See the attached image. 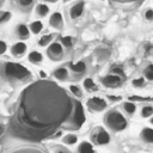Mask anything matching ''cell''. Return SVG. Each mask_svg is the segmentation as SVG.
Segmentation results:
<instances>
[{"instance_id": "1", "label": "cell", "mask_w": 153, "mask_h": 153, "mask_svg": "<svg viewBox=\"0 0 153 153\" xmlns=\"http://www.w3.org/2000/svg\"><path fill=\"white\" fill-rule=\"evenodd\" d=\"M85 121H86V116H85V111L81 103L76 99H73L72 114L69 115L67 121L62 124V128L66 130H78L82 127Z\"/></svg>"}, {"instance_id": "2", "label": "cell", "mask_w": 153, "mask_h": 153, "mask_svg": "<svg viewBox=\"0 0 153 153\" xmlns=\"http://www.w3.org/2000/svg\"><path fill=\"white\" fill-rule=\"evenodd\" d=\"M104 124L108 129L114 133L123 131L128 127V121L126 116L117 109H110L104 115Z\"/></svg>"}, {"instance_id": "3", "label": "cell", "mask_w": 153, "mask_h": 153, "mask_svg": "<svg viewBox=\"0 0 153 153\" xmlns=\"http://www.w3.org/2000/svg\"><path fill=\"white\" fill-rule=\"evenodd\" d=\"M4 71H5V75L8 79L12 80H17V81H24L26 79H29L31 76V73L27 68H25L24 66L19 65V63H13V62H7L4 66Z\"/></svg>"}, {"instance_id": "4", "label": "cell", "mask_w": 153, "mask_h": 153, "mask_svg": "<svg viewBox=\"0 0 153 153\" xmlns=\"http://www.w3.org/2000/svg\"><path fill=\"white\" fill-rule=\"evenodd\" d=\"M111 141L110 133L103 127H96L91 133V142L96 146H106Z\"/></svg>"}, {"instance_id": "5", "label": "cell", "mask_w": 153, "mask_h": 153, "mask_svg": "<svg viewBox=\"0 0 153 153\" xmlns=\"http://www.w3.org/2000/svg\"><path fill=\"white\" fill-rule=\"evenodd\" d=\"M65 47L61 42L59 41H53L48 47H47V56L49 57L50 61L57 62L61 61L65 57Z\"/></svg>"}, {"instance_id": "6", "label": "cell", "mask_w": 153, "mask_h": 153, "mask_svg": "<svg viewBox=\"0 0 153 153\" xmlns=\"http://www.w3.org/2000/svg\"><path fill=\"white\" fill-rule=\"evenodd\" d=\"M86 106L91 112H103L108 108V102L102 97H91L87 99Z\"/></svg>"}, {"instance_id": "7", "label": "cell", "mask_w": 153, "mask_h": 153, "mask_svg": "<svg viewBox=\"0 0 153 153\" xmlns=\"http://www.w3.org/2000/svg\"><path fill=\"white\" fill-rule=\"evenodd\" d=\"M123 79L124 78H122L120 75L109 73L100 78V84L106 88H118L123 85Z\"/></svg>"}, {"instance_id": "8", "label": "cell", "mask_w": 153, "mask_h": 153, "mask_svg": "<svg viewBox=\"0 0 153 153\" xmlns=\"http://www.w3.org/2000/svg\"><path fill=\"white\" fill-rule=\"evenodd\" d=\"M84 12H85V1L84 0L75 1L68 8V16L72 20H78L80 17H82Z\"/></svg>"}, {"instance_id": "9", "label": "cell", "mask_w": 153, "mask_h": 153, "mask_svg": "<svg viewBox=\"0 0 153 153\" xmlns=\"http://www.w3.org/2000/svg\"><path fill=\"white\" fill-rule=\"evenodd\" d=\"M48 24L51 29H55V30H62L63 26H65V19H63V16L61 12L59 11H55L53 13L49 14V18H48Z\"/></svg>"}, {"instance_id": "10", "label": "cell", "mask_w": 153, "mask_h": 153, "mask_svg": "<svg viewBox=\"0 0 153 153\" xmlns=\"http://www.w3.org/2000/svg\"><path fill=\"white\" fill-rule=\"evenodd\" d=\"M10 51L13 57L20 59L27 54V44L25 43V41H18L10 47Z\"/></svg>"}, {"instance_id": "11", "label": "cell", "mask_w": 153, "mask_h": 153, "mask_svg": "<svg viewBox=\"0 0 153 153\" xmlns=\"http://www.w3.org/2000/svg\"><path fill=\"white\" fill-rule=\"evenodd\" d=\"M69 71H71V75L74 79H79L82 75H85L87 71V65L85 61H76L74 63H69Z\"/></svg>"}, {"instance_id": "12", "label": "cell", "mask_w": 153, "mask_h": 153, "mask_svg": "<svg viewBox=\"0 0 153 153\" xmlns=\"http://www.w3.org/2000/svg\"><path fill=\"white\" fill-rule=\"evenodd\" d=\"M31 31L29 29V25L24 24V23H18L14 26V36L19 39V41H27L31 36Z\"/></svg>"}, {"instance_id": "13", "label": "cell", "mask_w": 153, "mask_h": 153, "mask_svg": "<svg viewBox=\"0 0 153 153\" xmlns=\"http://www.w3.org/2000/svg\"><path fill=\"white\" fill-rule=\"evenodd\" d=\"M51 75L54 76V79H56L57 81H61V82H66V81H68V80L72 78L69 68H67V67H65V66H61V67L55 68V69L53 71Z\"/></svg>"}, {"instance_id": "14", "label": "cell", "mask_w": 153, "mask_h": 153, "mask_svg": "<svg viewBox=\"0 0 153 153\" xmlns=\"http://www.w3.org/2000/svg\"><path fill=\"white\" fill-rule=\"evenodd\" d=\"M121 109H122V111H123L124 115L131 117V116L135 115V112H136V110H137V106H136V104H135L134 102H131V100H124V102L121 103Z\"/></svg>"}, {"instance_id": "15", "label": "cell", "mask_w": 153, "mask_h": 153, "mask_svg": "<svg viewBox=\"0 0 153 153\" xmlns=\"http://www.w3.org/2000/svg\"><path fill=\"white\" fill-rule=\"evenodd\" d=\"M139 136L142 142H145L147 145H153V128H151V127L142 128Z\"/></svg>"}, {"instance_id": "16", "label": "cell", "mask_w": 153, "mask_h": 153, "mask_svg": "<svg viewBox=\"0 0 153 153\" xmlns=\"http://www.w3.org/2000/svg\"><path fill=\"white\" fill-rule=\"evenodd\" d=\"M35 13L38 18H45L50 14V7L45 2H39L35 7Z\"/></svg>"}, {"instance_id": "17", "label": "cell", "mask_w": 153, "mask_h": 153, "mask_svg": "<svg viewBox=\"0 0 153 153\" xmlns=\"http://www.w3.org/2000/svg\"><path fill=\"white\" fill-rule=\"evenodd\" d=\"M27 60L32 65H41L44 60V56L38 50H31L30 53H27Z\"/></svg>"}, {"instance_id": "18", "label": "cell", "mask_w": 153, "mask_h": 153, "mask_svg": "<svg viewBox=\"0 0 153 153\" xmlns=\"http://www.w3.org/2000/svg\"><path fill=\"white\" fill-rule=\"evenodd\" d=\"M75 153H96V152L93 148V143H91L90 141H81L78 145Z\"/></svg>"}, {"instance_id": "19", "label": "cell", "mask_w": 153, "mask_h": 153, "mask_svg": "<svg viewBox=\"0 0 153 153\" xmlns=\"http://www.w3.org/2000/svg\"><path fill=\"white\" fill-rule=\"evenodd\" d=\"M29 29H30L32 35H39L43 31V29H44V24H43L42 20L36 19V20H32L29 24Z\"/></svg>"}, {"instance_id": "20", "label": "cell", "mask_w": 153, "mask_h": 153, "mask_svg": "<svg viewBox=\"0 0 153 153\" xmlns=\"http://www.w3.org/2000/svg\"><path fill=\"white\" fill-rule=\"evenodd\" d=\"M82 87L87 91V92H90V93H92V92H97L98 91V85H97V82L92 79V78H85L84 80H82Z\"/></svg>"}, {"instance_id": "21", "label": "cell", "mask_w": 153, "mask_h": 153, "mask_svg": "<svg viewBox=\"0 0 153 153\" xmlns=\"http://www.w3.org/2000/svg\"><path fill=\"white\" fill-rule=\"evenodd\" d=\"M153 115V104L151 103H145L140 108V116L142 118H149Z\"/></svg>"}, {"instance_id": "22", "label": "cell", "mask_w": 153, "mask_h": 153, "mask_svg": "<svg viewBox=\"0 0 153 153\" xmlns=\"http://www.w3.org/2000/svg\"><path fill=\"white\" fill-rule=\"evenodd\" d=\"M54 37H55V35H53V33H47V35H43V36H41L39 38H38V41H37V44L39 45V47H48L51 42H53V39H54Z\"/></svg>"}, {"instance_id": "23", "label": "cell", "mask_w": 153, "mask_h": 153, "mask_svg": "<svg viewBox=\"0 0 153 153\" xmlns=\"http://www.w3.org/2000/svg\"><path fill=\"white\" fill-rule=\"evenodd\" d=\"M78 135L76 134H73V133H69V134H66L65 136H62V143L67 145V146H73L75 143H78Z\"/></svg>"}, {"instance_id": "24", "label": "cell", "mask_w": 153, "mask_h": 153, "mask_svg": "<svg viewBox=\"0 0 153 153\" xmlns=\"http://www.w3.org/2000/svg\"><path fill=\"white\" fill-rule=\"evenodd\" d=\"M142 74L147 81H153V63H148L143 69Z\"/></svg>"}, {"instance_id": "25", "label": "cell", "mask_w": 153, "mask_h": 153, "mask_svg": "<svg viewBox=\"0 0 153 153\" xmlns=\"http://www.w3.org/2000/svg\"><path fill=\"white\" fill-rule=\"evenodd\" d=\"M69 91H71V93H72L74 97H76V98H82V96H84L82 88H81V86H79V85H71V86H69Z\"/></svg>"}, {"instance_id": "26", "label": "cell", "mask_w": 153, "mask_h": 153, "mask_svg": "<svg viewBox=\"0 0 153 153\" xmlns=\"http://www.w3.org/2000/svg\"><path fill=\"white\" fill-rule=\"evenodd\" d=\"M146 81L147 80L145 79V76H137V78H134L131 80V86L135 88H141L146 85Z\"/></svg>"}, {"instance_id": "27", "label": "cell", "mask_w": 153, "mask_h": 153, "mask_svg": "<svg viewBox=\"0 0 153 153\" xmlns=\"http://www.w3.org/2000/svg\"><path fill=\"white\" fill-rule=\"evenodd\" d=\"M142 17H143V19H145L146 22L152 23V22H153V7H151V6L146 7V8L143 10Z\"/></svg>"}, {"instance_id": "28", "label": "cell", "mask_w": 153, "mask_h": 153, "mask_svg": "<svg viewBox=\"0 0 153 153\" xmlns=\"http://www.w3.org/2000/svg\"><path fill=\"white\" fill-rule=\"evenodd\" d=\"M60 42L63 44L65 48H69V47L73 45V37H72V36H65V37L61 38Z\"/></svg>"}, {"instance_id": "29", "label": "cell", "mask_w": 153, "mask_h": 153, "mask_svg": "<svg viewBox=\"0 0 153 153\" xmlns=\"http://www.w3.org/2000/svg\"><path fill=\"white\" fill-rule=\"evenodd\" d=\"M109 73H112V74H116V75H120L122 78H124V72H123V68L120 67V66H114Z\"/></svg>"}, {"instance_id": "30", "label": "cell", "mask_w": 153, "mask_h": 153, "mask_svg": "<svg viewBox=\"0 0 153 153\" xmlns=\"http://www.w3.org/2000/svg\"><path fill=\"white\" fill-rule=\"evenodd\" d=\"M33 1H35V0H18L19 5H20L22 7H24V8L31 7V6L33 5Z\"/></svg>"}, {"instance_id": "31", "label": "cell", "mask_w": 153, "mask_h": 153, "mask_svg": "<svg viewBox=\"0 0 153 153\" xmlns=\"http://www.w3.org/2000/svg\"><path fill=\"white\" fill-rule=\"evenodd\" d=\"M53 153H71V151L67 149L66 147H62V146H55Z\"/></svg>"}, {"instance_id": "32", "label": "cell", "mask_w": 153, "mask_h": 153, "mask_svg": "<svg viewBox=\"0 0 153 153\" xmlns=\"http://www.w3.org/2000/svg\"><path fill=\"white\" fill-rule=\"evenodd\" d=\"M7 49H8V47H7L6 42H5V41H2V39H0V55L5 54V53L7 51Z\"/></svg>"}, {"instance_id": "33", "label": "cell", "mask_w": 153, "mask_h": 153, "mask_svg": "<svg viewBox=\"0 0 153 153\" xmlns=\"http://www.w3.org/2000/svg\"><path fill=\"white\" fill-rule=\"evenodd\" d=\"M60 136H62V131H61V130H57L55 134H51V135L49 136V139H57V137H60Z\"/></svg>"}, {"instance_id": "34", "label": "cell", "mask_w": 153, "mask_h": 153, "mask_svg": "<svg viewBox=\"0 0 153 153\" xmlns=\"http://www.w3.org/2000/svg\"><path fill=\"white\" fill-rule=\"evenodd\" d=\"M39 76H41L42 79H45V78H47V73H45L44 71H39Z\"/></svg>"}, {"instance_id": "35", "label": "cell", "mask_w": 153, "mask_h": 153, "mask_svg": "<svg viewBox=\"0 0 153 153\" xmlns=\"http://www.w3.org/2000/svg\"><path fill=\"white\" fill-rule=\"evenodd\" d=\"M4 131H5V127H4V126H2L1 123H0V137L2 136V134H4Z\"/></svg>"}, {"instance_id": "36", "label": "cell", "mask_w": 153, "mask_h": 153, "mask_svg": "<svg viewBox=\"0 0 153 153\" xmlns=\"http://www.w3.org/2000/svg\"><path fill=\"white\" fill-rule=\"evenodd\" d=\"M108 98H109V99H114V100H116V99L120 100V99H121V97H112V96H109Z\"/></svg>"}, {"instance_id": "37", "label": "cell", "mask_w": 153, "mask_h": 153, "mask_svg": "<svg viewBox=\"0 0 153 153\" xmlns=\"http://www.w3.org/2000/svg\"><path fill=\"white\" fill-rule=\"evenodd\" d=\"M45 1H47L48 4H56L59 0H45Z\"/></svg>"}, {"instance_id": "38", "label": "cell", "mask_w": 153, "mask_h": 153, "mask_svg": "<svg viewBox=\"0 0 153 153\" xmlns=\"http://www.w3.org/2000/svg\"><path fill=\"white\" fill-rule=\"evenodd\" d=\"M148 121H149V124H152V126H153V115H152V116L148 118Z\"/></svg>"}, {"instance_id": "39", "label": "cell", "mask_w": 153, "mask_h": 153, "mask_svg": "<svg viewBox=\"0 0 153 153\" xmlns=\"http://www.w3.org/2000/svg\"><path fill=\"white\" fill-rule=\"evenodd\" d=\"M65 4H67V2H71V1H74V0H62Z\"/></svg>"}, {"instance_id": "40", "label": "cell", "mask_w": 153, "mask_h": 153, "mask_svg": "<svg viewBox=\"0 0 153 153\" xmlns=\"http://www.w3.org/2000/svg\"><path fill=\"white\" fill-rule=\"evenodd\" d=\"M115 1H133V0H115Z\"/></svg>"}]
</instances>
